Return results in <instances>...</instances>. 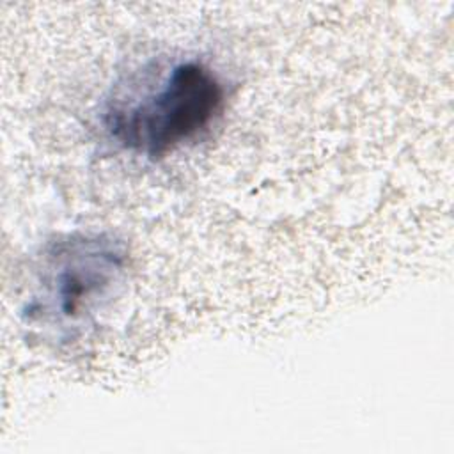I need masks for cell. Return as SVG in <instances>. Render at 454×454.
Listing matches in <instances>:
<instances>
[{
	"label": "cell",
	"mask_w": 454,
	"mask_h": 454,
	"mask_svg": "<svg viewBox=\"0 0 454 454\" xmlns=\"http://www.w3.org/2000/svg\"><path fill=\"white\" fill-rule=\"evenodd\" d=\"M223 106L220 76L199 59H183L108 99L103 126L119 147L160 160L207 131Z\"/></svg>",
	"instance_id": "cell-1"
},
{
	"label": "cell",
	"mask_w": 454,
	"mask_h": 454,
	"mask_svg": "<svg viewBox=\"0 0 454 454\" xmlns=\"http://www.w3.org/2000/svg\"><path fill=\"white\" fill-rule=\"evenodd\" d=\"M126 270V245L110 232L55 238L37 257L25 323L57 344L78 340L115 298Z\"/></svg>",
	"instance_id": "cell-2"
}]
</instances>
